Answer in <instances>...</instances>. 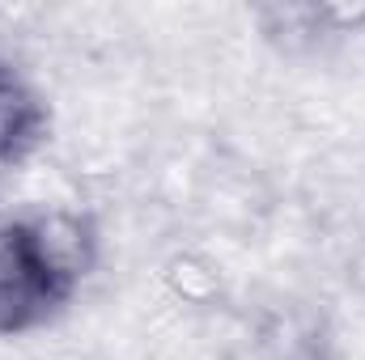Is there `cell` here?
<instances>
[{
	"mask_svg": "<svg viewBox=\"0 0 365 360\" xmlns=\"http://www.w3.org/2000/svg\"><path fill=\"white\" fill-rule=\"evenodd\" d=\"M93 255L90 221L0 203V339L56 322L81 292Z\"/></svg>",
	"mask_w": 365,
	"mask_h": 360,
	"instance_id": "1",
	"label": "cell"
},
{
	"mask_svg": "<svg viewBox=\"0 0 365 360\" xmlns=\"http://www.w3.org/2000/svg\"><path fill=\"white\" fill-rule=\"evenodd\" d=\"M51 140V106L34 81L0 60V170L26 166Z\"/></svg>",
	"mask_w": 365,
	"mask_h": 360,
	"instance_id": "2",
	"label": "cell"
}]
</instances>
